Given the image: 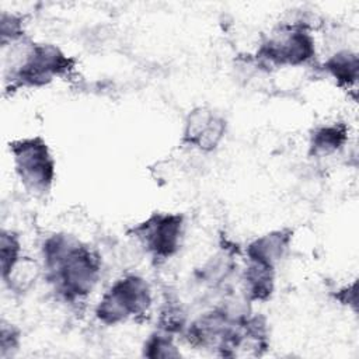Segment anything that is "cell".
<instances>
[{"label": "cell", "instance_id": "6da1fadb", "mask_svg": "<svg viewBox=\"0 0 359 359\" xmlns=\"http://www.w3.org/2000/svg\"><path fill=\"white\" fill-rule=\"evenodd\" d=\"M41 258L45 279L69 303L86 299L101 275L100 255L73 234L48 236L41 247Z\"/></svg>", "mask_w": 359, "mask_h": 359}, {"label": "cell", "instance_id": "7a4b0ae2", "mask_svg": "<svg viewBox=\"0 0 359 359\" xmlns=\"http://www.w3.org/2000/svg\"><path fill=\"white\" fill-rule=\"evenodd\" d=\"M11 63L4 67L7 91L18 88H39L56 77L69 74L76 60L66 55L57 45L22 39L10 46Z\"/></svg>", "mask_w": 359, "mask_h": 359}, {"label": "cell", "instance_id": "3957f363", "mask_svg": "<svg viewBox=\"0 0 359 359\" xmlns=\"http://www.w3.org/2000/svg\"><path fill=\"white\" fill-rule=\"evenodd\" d=\"M151 306V289L137 273L118 278L100 297L94 314L104 325H118L143 316Z\"/></svg>", "mask_w": 359, "mask_h": 359}, {"label": "cell", "instance_id": "277c9868", "mask_svg": "<svg viewBox=\"0 0 359 359\" xmlns=\"http://www.w3.org/2000/svg\"><path fill=\"white\" fill-rule=\"evenodd\" d=\"M316 56V42L306 24L285 22L258 46L255 59L265 67L302 66Z\"/></svg>", "mask_w": 359, "mask_h": 359}, {"label": "cell", "instance_id": "5b68a950", "mask_svg": "<svg viewBox=\"0 0 359 359\" xmlns=\"http://www.w3.org/2000/svg\"><path fill=\"white\" fill-rule=\"evenodd\" d=\"M8 150L24 189L34 196L46 195L55 181L56 164L45 139L41 136L15 139L8 143Z\"/></svg>", "mask_w": 359, "mask_h": 359}, {"label": "cell", "instance_id": "8992f818", "mask_svg": "<svg viewBox=\"0 0 359 359\" xmlns=\"http://www.w3.org/2000/svg\"><path fill=\"white\" fill-rule=\"evenodd\" d=\"M128 233L154 261L163 262L181 250L185 216L180 212H154L132 226Z\"/></svg>", "mask_w": 359, "mask_h": 359}, {"label": "cell", "instance_id": "52a82bcc", "mask_svg": "<svg viewBox=\"0 0 359 359\" xmlns=\"http://www.w3.org/2000/svg\"><path fill=\"white\" fill-rule=\"evenodd\" d=\"M226 118L209 107H196L185 118L181 143L203 153L215 151L226 136Z\"/></svg>", "mask_w": 359, "mask_h": 359}, {"label": "cell", "instance_id": "ba28073f", "mask_svg": "<svg viewBox=\"0 0 359 359\" xmlns=\"http://www.w3.org/2000/svg\"><path fill=\"white\" fill-rule=\"evenodd\" d=\"M292 238L293 230L289 227L268 231L247 244V261L276 268V265L286 257L292 244Z\"/></svg>", "mask_w": 359, "mask_h": 359}, {"label": "cell", "instance_id": "9c48e42d", "mask_svg": "<svg viewBox=\"0 0 359 359\" xmlns=\"http://www.w3.org/2000/svg\"><path fill=\"white\" fill-rule=\"evenodd\" d=\"M349 129L345 122H332L317 126L309 137V154L311 157H328L339 151L348 142Z\"/></svg>", "mask_w": 359, "mask_h": 359}, {"label": "cell", "instance_id": "30bf717a", "mask_svg": "<svg viewBox=\"0 0 359 359\" xmlns=\"http://www.w3.org/2000/svg\"><path fill=\"white\" fill-rule=\"evenodd\" d=\"M275 269L273 266L248 261L243 273L244 297L247 302H266L275 290Z\"/></svg>", "mask_w": 359, "mask_h": 359}, {"label": "cell", "instance_id": "8fae6325", "mask_svg": "<svg viewBox=\"0 0 359 359\" xmlns=\"http://www.w3.org/2000/svg\"><path fill=\"white\" fill-rule=\"evenodd\" d=\"M323 69L335 80L339 87H351L358 80V53L348 49L338 50L323 63Z\"/></svg>", "mask_w": 359, "mask_h": 359}, {"label": "cell", "instance_id": "7c38bea8", "mask_svg": "<svg viewBox=\"0 0 359 359\" xmlns=\"http://www.w3.org/2000/svg\"><path fill=\"white\" fill-rule=\"evenodd\" d=\"M22 257V245L18 233L1 229L0 233V269L1 279L6 278Z\"/></svg>", "mask_w": 359, "mask_h": 359}, {"label": "cell", "instance_id": "4fadbf2b", "mask_svg": "<svg viewBox=\"0 0 359 359\" xmlns=\"http://www.w3.org/2000/svg\"><path fill=\"white\" fill-rule=\"evenodd\" d=\"M38 268L28 257H21V259L15 264L11 272L3 278L4 286H7L14 293H24L27 292L32 283L35 282Z\"/></svg>", "mask_w": 359, "mask_h": 359}, {"label": "cell", "instance_id": "5bb4252c", "mask_svg": "<svg viewBox=\"0 0 359 359\" xmlns=\"http://www.w3.org/2000/svg\"><path fill=\"white\" fill-rule=\"evenodd\" d=\"M181 353L174 344L172 334L156 330L149 335V338L143 344V356L146 358H178Z\"/></svg>", "mask_w": 359, "mask_h": 359}, {"label": "cell", "instance_id": "9a60e30c", "mask_svg": "<svg viewBox=\"0 0 359 359\" xmlns=\"http://www.w3.org/2000/svg\"><path fill=\"white\" fill-rule=\"evenodd\" d=\"M25 29L22 17L3 11L0 15V42L1 48L13 46L24 39Z\"/></svg>", "mask_w": 359, "mask_h": 359}, {"label": "cell", "instance_id": "2e32d148", "mask_svg": "<svg viewBox=\"0 0 359 359\" xmlns=\"http://www.w3.org/2000/svg\"><path fill=\"white\" fill-rule=\"evenodd\" d=\"M21 342V331L17 325L1 320L0 325V358L7 359L14 356Z\"/></svg>", "mask_w": 359, "mask_h": 359}, {"label": "cell", "instance_id": "e0dca14e", "mask_svg": "<svg viewBox=\"0 0 359 359\" xmlns=\"http://www.w3.org/2000/svg\"><path fill=\"white\" fill-rule=\"evenodd\" d=\"M335 297L342 303V304H352L355 306L356 303V282H353L352 285L341 289Z\"/></svg>", "mask_w": 359, "mask_h": 359}]
</instances>
